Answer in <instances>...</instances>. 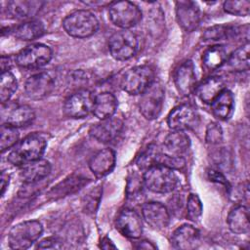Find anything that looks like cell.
Masks as SVG:
<instances>
[{
    "label": "cell",
    "mask_w": 250,
    "mask_h": 250,
    "mask_svg": "<svg viewBox=\"0 0 250 250\" xmlns=\"http://www.w3.org/2000/svg\"><path fill=\"white\" fill-rule=\"evenodd\" d=\"M117 108V100L109 92H102L95 96L93 113L100 120L112 117Z\"/></svg>",
    "instance_id": "24"
},
{
    "label": "cell",
    "mask_w": 250,
    "mask_h": 250,
    "mask_svg": "<svg viewBox=\"0 0 250 250\" xmlns=\"http://www.w3.org/2000/svg\"><path fill=\"white\" fill-rule=\"evenodd\" d=\"M8 110H2L3 124H9L13 127H24L33 122L35 112L33 108L27 104H8Z\"/></svg>",
    "instance_id": "16"
},
{
    "label": "cell",
    "mask_w": 250,
    "mask_h": 250,
    "mask_svg": "<svg viewBox=\"0 0 250 250\" xmlns=\"http://www.w3.org/2000/svg\"><path fill=\"white\" fill-rule=\"evenodd\" d=\"M88 183V179L81 175H71L59 183L49 191V196L53 199H58L79 190Z\"/></svg>",
    "instance_id": "28"
},
{
    "label": "cell",
    "mask_w": 250,
    "mask_h": 250,
    "mask_svg": "<svg viewBox=\"0 0 250 250\" xmlns=\"http://www.w3.org/2000/svg\"><path fill=\"white\" fill-rule=\"evenodd\" d=\"M224 89H226L225 82L221 77L210 76L195 88V93L203 103L211 104Z\"/></svg>",
    "instance_id": "25"
},
{
    "label": "cell",
    "mask_w": 250,
    "mask_h": 250,
    "mask_svg": "<svg viewBox=\"0 0 250 250\" xmlns=\"http://www.w3.org/2000/svg\"><path fill=\"white\" fill-rule=\"evenodd\" d=\"M154 164H160L173 170H181L185 167L186 161L182 156L170 155L167 153H161L159 151H156L154 156Z\"/></svg>",
    "instance_id": "35"
},
{
    "label": "cell",
    "mask_w": 250,
    "mask_h": 250,
    "mask_svg": "<svg viewBox=\"0 0 250 250\" xmlns=\"http://www.w3.org/2000/svg\"><path fill=\"white\" fill-rule=\"evenodd\" d=\"M123 129V122L117 117H109L93 124L90 127V136L101 143H108L118 137Z\"/></svg>",
    "instance_id": "15"
},
{
    "label": "cell",
    "mask_w": 250,
    "mask_h": 250,
    "mask_svg": "<svg viewBox=\"0 0 250 250\" xmlns=\"http://www.w3.org/2000/svg\"><path fill=\"white\" fill-rule=\"evenodd\" d=\"M199 231L190 225H183L176 229L171 236V243L176 249H193L199 242Z\"/></svg>",
    "instance_id": "20"
},
{
    "label": "cell",
    "mask_w": 250,
    "mask_h": 250,
    "mask_svg": "<svg viewBox=\"0 0 250 250\" xmlns=\"http://www.w3.org/2000/svg\"><path fill=\"white\" fill-rule=\"evenodd\" d=\"M143 182L146 188L155 193H168L178 185V178L173 169L160 164H153L145 170Z\"/></svg>",
    "instance_id": "2"
},
{
    "label": "cell",
    "mask_w": 250,
    "mask_h": 250,
    "mask_svg": "<svg viewBox=\"0 0 250 250\" xmlns=\"http://www.w3.org/2000/svg\"><path fill=\"white\" fill-rule=\"evenodd\" d=\"M101 247L102 248H104V249H109V248H116L115 247V245L107 238V237H105V238H104L103 239V241H102V243H101Z\"/></svg>",
    "instance_id": "44"
},
{
    "label": "cell",
    "mask_w": 250,
    "mask_h": 250,
    "mask_svg": "<svg viewBox=\"0 0 250 250\" xmlns=\"http://www.w3.org/2000/svg\"><path fill=\"white\" fill-rule=\"evenodd\" d=\"M223 8L228 14L238 17H245L249 14L250 2L248 0H229L224 3Z\"/></svg>",
    "instance_id": "36"
},
{
    "label": "cell",
    "mask_w": 250,
    "mask_h": 250,
    "mask_svg": "<svg viewBox=\"0 0 250 250\" xmlns=\"http://www.w3.org/2000/svg\"><path fill=\"white\" fill-rule=\"evenodd\" d=\"M226 62L232 71H247L249 69V43L233 51Z\"/></svg>",
    "instance_id": "32"
},
{
    "label": "cell",
    "mask_w": 250,
    "mask_h": 250,
    "mask_svg": "<svg viewBox=\"0 0 250 250\" xmlns=\"http://www.w3.org/2000/svg\"><path fill=\"white\" fill-rule=\"evenodd\" d=\"M228 59L226 49L222 45H214L207 48L202 55V63L208 70H215L221 67Z\"/></svg>",
    "instance_id": "31"
},
{
    "label": "cell",
    "mask_w": 250,
    "mask_h": 250,
    "mask_svg": "<svg viewBox=\"0 0 250 250\" xmlns=\"http://www.w3.org/2000/svg\"><path fill=\"white\" fill-rule=\"evenodd\" d=\"M62 26L68 35L76 38H86L97 32L99 21L90 11L77 10L63 19Z\"/></svg>",
    "instance_id": "3"
},
{
    "label": "cell",
    "mask_w": 250,
    "mask_h": 250,
    "mask_svg": "<svg viewBox=\"0 0 250 250\" xmlns=\"http://www.w3.org/2000/svg\"><path fill=\"white\" fill-rule=\"evenodd\" d=\"M18 88V82L15 75L11 71L1 73L0 80V100L2 104L9 102Z\"/></svg>",
    "instance_id": "33"
},
{
    "label": "cell",
    "mask_w": 250,
    "mask_h": 250,
    "mask_svg": "<svg viewBox=\"0 0 250 250\" xmlns=\"http://www.w3.org/2000/svg\"><path fill=\"white\" fill-rule=\"evenodd\" d=\"M46 145V140L41 135L36 133L27 135L13 147L7 159L12 165L21 167L41 158Z\"/></svg>",
    "instance_id": "1"
},
{
    "label": "cell",
    "mask_w": 250,
    "mask_h": 250,
    "mask_svg": "<svg viewBox=\"0 0 250 250\" xmlns=\"http://www.w3.org/2000/svg\"><path fill=\"white\" fill-rule=\"evenodd\" d=\"M115 165V153L110 148L96 152L89 160V168L96 177H104L110 173Z\"/></svg>",
    "instance_id": "22"
},
{
    "label": "cell",
    "mask_w": 250,
    "mask_h": 250,
    "mask_svg": "<svg viewBox=\"0 0 250 250\" xmlns=\"http://www.w3.org/2000/svg\"><path fill=\"white\" fill-rule=\"evenodd\" d=\"M108 16L114 25L122 29H129L139 23L142 12L137 5L130 1H116L111 2L108 6Z\"/></svg>",
    "instance_id": "6"
},
{
    "label": "cell",
    "mask_w": 250,
    "mask_h": 250,
    "mask_svg": "<svg viewBox=\"0 0 250 250\" xmlns=\"http://www.w3.org/2000/svg\"><path fill=\"white\" fill-rule=\"evenodd\" d=\"M9 181H10V176L5 173V171H2L1 173V194L3 195L6 188H8L9 185Z\"/></svg>",
    "instance_id": "42"
},
{
    "label": "cell",
    "mask_w": 250,
    "mask_h": 250,
    "mask_svg": "<svg viewBox=\"0 0 250 250\" xmlns=\"http://www.w3.org/2000/svg\"><path fill=\"white\" fill-rule=\"evenodd\" d=\"M94 98L87 89H78L69 95L63 104V113L70 118H83L93 111Z\"/></svg>",
    "instance_id": "9"
},
{
    "label": "cell",
    "mask_w": 250,
    "mask_h": 250,
    "mask_svg": "<svg viewBox=\"0 0 250 250\" xmlns=\"http://www.w3.org/2000/svg\"><path fill=\"white\" fill-rule=\"evenodd\" d=\"M205 140L210 145H218L223 141V130L218 123L211 122L208 124Z\"/></svg>",
    "instance_id": "38"
},
{
    "label": "cell",
    "mask_w": 250,
    "mask_h": 250,
    "mask_svg": "<svg viewBox=\"0 0 250 250\" xmlns=\"http://www.w3.org/2000/svg\"><path fill=\"white\" fill-rule=\"evenodd\" d=\"M154 71L146 64L131 67L120 79V87L130 95L142 94L153 81Z\"/></svg>",
    "instance_id": "5"
},
{
    "label": "cell",
    "mask_w": 250,
    "mask_h": 250,
    "mask_svg": "<svg viewBox=\"0 0 250 250\" xmlns=\"http://www.w3.org/2000/svg\"><path fill=\"white\" fill-rule=\"evenodd\" d=\"M101 187H97V188L92 189L86 196H85V201L83 202L85 212L89 213H94L99 205L100 202V197L102 194V190L100 188Z\"/></svg>",
    "instance_id": "39"
},
{
    "label": "cell",
    "mask_w": 250,
    "mask_h": 250,
    "mask_svg": "<svg viewBox=\"0 0 250 250\" xmlns=\"http://www.w3.org/2000/svg\"><path fill=\"white\" fill-rule=\"evenodd\" d=\"M138 37L129 29L116 31L108 41L110 55L117 61H126L134 57L138 51Z\"/></svg>",
    "instance_id": "7"
},
{
    "label": "cell",
    "mask_w": 250,
    "mask_h": 250,
    "mask_svg": "<svg viewBox=\"0 0 250 250\" xmlns=\"http://www.w3.org/2000/svg\"><path fill=\"white\" fill-rule=\"evenodd\" d=\"M51 172V164L45 159H37L21 166L20 179L23 184L39 183Z\"/></svg>",
    "instance_id": "21"
},
{
    "label": "cell",
    "mask_w": 250,
    "mask_h": 250,
    "mask_svg": "<svg viewBox=\"0 0 250 250\" xmlns=\"http://www.w3.org/2000/svg\"><path fill=\"white\" fill-rule=\"evenodd\" d=\"M196 76L191 61L181 63L174 72V83L178 92L183 96H188L195 89Z\"/></svg>",
    "instance_id": "18"
},
{
    "label": "cell",
    "mask_w": 250,
    "mask_h": 250,
    "mask_svg": "<svg viewBox=\"0 0 250 250\" xmlns=\"http://www.w3.org/2000/svg\"><path fill=\"white\" fill-rule=\"evenodd\" d=\"M43 227L37 220H29L15 225L9 231L8 243L12 249H27L42 234Z\"/></svg>",
    "instance_id": "4"
},
{
    "label": "cell",
    "mask_w": 250,
    "mask_h": 250,
    "mask_svg": "<svg viewBox=\"0 0 250 250\" xmlns=\"http://www.w3.org/2000/svg\"><path fill=\"white\" fill-rule=\"evenodd\" d=\"M142 215L146 223L153 229H165L170 223V214L166 206L160 202L150 201L142 206Z\"/></svg>",
    "instance_id": "17"
},
{
    "label": "cell",
    "mask_w": 250,
    "mask_h": 250,
    "mask_svg": "<svg viewBox=\"0 0 250 250\" xmlns=\"http://www.w3.org/2000/svg\"><path fill=\"white\" fill-rule=\"evenodd\" d=\"M11 65H12V61H11V59H10L9 57L2 56V57H1V70H2V72L9 71Z\"/></svg>",
    "instance_id": "43"
},
{
    "label": "cell",
    "mask_w": 250,
    "mask_h": 250,
    "mask_svg": "<svg viewBox=\"0 0 250 250\" xmlns=\"http://www.w3.org/2000/svg\"><path fill=\"white\" fill-rule=\"evenodd\" d=\"M198 115L189 104H182L174 107L167 117V124L172 130L185 131L197 124Z\"/></svg>",
    "instance_id": "11"
},
{
    "label": "cell",
    "mask_w": 250,
    "mask_h": 250,
    "mask_svg": "<svg viewBox=\"0 0 250 250\" xmlns=\"http://www.w3.org/2000/svg\"><path fill=\"white\" fill-rule=\"evenodd\" d=\"M163 145L167 154L181 156V154L186 152L189 147L190 141L185 131L172 130V132L166 136Z\"/></svg>",
    "instance_id": "29"
},
{
    "label": "cell",
    "mask_w": 250,
    "mask_h": 250,
    "mask_svg": "<svg viewBox=\"0 0 250 250\" xmlns=\"http://www.w3.org/2000/svg\"><path fill=\"white\" fill-rule=\"evenodd\" d=\"M44 32H45V27L43 23L39 21H34V20L24 21L17 25L16 27H14V29L12 30V33L16 38L23 41H30V40L37 39L41 37L44 34Z\"/></svg>",
    "instance_id": "30"
},
{
    "label": "cell",
    "mask_w": 250,
    "mask_h": 250,
    "mask_svg": "<svg viewBox=\"0 0 250 250\" xmlns=\"http://www.w3.org/2000/svg\"><path fill=\"white\" fill-rule=\"evenodd\" d=\"M176 18L179 25L186 31L191 32L200 23V9L194 1L184 0L176 2Z\"/></svg>",
    "instance_id": "13"
},
{
    "label": "cell",
    "mask_w": 250,
    "mask_h": 250,
    "mask_svg": "<svg viewBox=\"0 0 250 250\" xmlns=\"http://www.w3.org/2000/svg\"><path fill=\"white\" fill-rule=\"evenodd\" d=\"M239 26V25H232V24H217L205 29L202 34V38L205 41H221L227 39H234L244 34H248V28L244 30L247 26Z\"/></svg>",
    "instance_id": "19"
},
{
    "label": "cell",
    "mask_w": 250,
    "mask_h": 250,
    "mask_svg": "<svg viewBox=\"0 0 250 250\" xmlns=\"http://www.w3.org/2000/svg\"><path fill=\"white\" fill-rule=\"evenodd\" d=\"M42 1H31V0H13L9 1L6 6V10L9 16L15 19H29L34 17L41 7L43 6Z\"/></svg>",
    "instance_id": "23"
},
{
    "label": "cell",
    "mask_w": 250,
    "mask_h": 250,
    "mask_svg": "<svg viewBox=\"0 0 250 250\" xmlns=\"http://www.w3.org/2000/svg\"><path fill=\"white\" fill-rule=\"evenodd\" d=\"M52 50L47 45L31 44L19 52L16 58L17 64L22 68H39L46 65L52 59Z\"/></svg>",
    "instance_id": "10"
},
{
    "label": "cell",
    "mask_w": 250,
    "mask_h": 250,
    "mask_svg": "<svg viewBox=\"0 0 250 250\" xmlns=\"http://www.w3.org/2000/svg\"><path fill=\"white\" fill-rule=\"evenodd\" d=\"M233 106V96L232 93L228 89H224L211 103L212 112L219 120H228L232 114Z\"/></svg>",
    "instance_id": "27"
},
{
    "label": "cell",
    "mask_w": 250,
    "mask_h": 250,
    "mask_svg": "<svg viewBox=\"0 0 250 250\" xmlns=\"http://www.w3.org/2000/svg\"><path fill=\"white\" fill-rule=\"evenodd\" d=\"M55 88L53 77L47 72H38L29 76L24 84V92L31 100H42L48 97Z\"/></svg>",
    "instance_id": "12"
},
{
    "label": "cell",
    "mask_w": 250,
    "mask_h": 250,
    "mask_svg": "<svg viewBox=\"0 0 250 250\" xmlns=\"http://www.w3.org/2000/svg\"><path fill=\"white\" fill-rule=\"evenodd\" d=\"M202 203L195 193H190L187 200V216L191 221H196L202 214Z\"/></svg>",
    "instance_id": "37"
},
{
    "label": "cell",
    "mask_w": 250,
    "mask_h": 250,
    "mask_svg": "<svg viewBox=\"0 0 250 250\" xmlns=\"http://www.w3.org/2000/svg\"><path fill=\"white\" fill-rule=\"evenodd\" d=\"M164 102V89L159 81L154 80L142 94L139 108L146 119L152 120L158 117Z\"/></svg>",
    "instance_id": "8"
},
{
    "label": "cell",
    "mask_w": 250,
    "mask_h": 250,
    "mask_svg": "<svg viewBox=\"0 0 250 250\" xmlns=\"http://www.w3.org/2000/svg\"><path fill=\"white\" fill-rule=\"evenodd\" d=\"M37 248L40 249H61L62 248V243L58 237H47L41 240L37 244Z\"/></svg>",
    "instance_id": "40"
},
{
    "label": "cell",
    "mask_w": 250,
    "mask_h": 250,
    "mask_svg": "<svg viewBox=\"0 0 250 250\" xmlns=\"http://www.w3.org/2000/svg\"><path fill=\"white\" fill-rule=\"evenodd\" d=\"M0 133H1L0 147L2 152L10 149L11 147H14L17 145L19 140L18 128L13 127L9 124H2Z\"/></svg>",
    "instance_id": "34"
},
{
    "label": "cell",
    "mask_w": 250,
    "mask_h": 250,
    "mask_svg": "<svg viewBox=\"0 0 250 250\" xmlns=\"http://www.w3.org/2000/svg\"><path fill=\"white\" fill-rule=\"evenodd\" d=\"M116 229L125 237L137 239L143 233V225L139 214L130 208L122 209L116 218Z\"/></svg>",
    "instance_id": "14"
},
{
    "label": "cell",
    "mask_w": 250,
    "mask_h": 250,
    "mask_svg": "<svg viewBox=\"0 0 250 250\" xmlns=\"http://www.w3.org/2000/svg\"><path fill=\"white\" fill-rule=\"evenodd\" d=\"M208 175H209V179L211 181H214V182H217V183H220V184H226L227 183L224 175L221 172L217 171V170H213V169L209 170Z\"/></svg>",
    "instance_id": "41"
},
{
    "label": "cell",
    "mask_w": 250,
    "mask_h": 250,
    "mask_svg": "<svg viewBox=\"0 0 250 250\" xmlns=\"http://www.w3.org/2000/svg\"><path fill=\"white\" fill-rule=\"evenodd\" d=\"M137 248H145V249H155V245H153L151 242L149 241H146V240H144V243L143 241H141L139 243V245L137 246Z\"/></svg>",
    "instance_id": "45"
},
{
    "label": "cell",
    "mask_w": 250,
    "mask_h": 250,
    "mask_svg": "<svg viewBox=\"0 0 250 250\" xmlns=\"http://www.w3.org/2000/svg\"><path fill=\"white\" fill-rule=\"evenodd\" d=\"M227 223L229 229L236 234H243L249 231V211L242 204L234 206L229 213Z\"/></svg>",
    "instance_id": "26"
}]
</instances>
